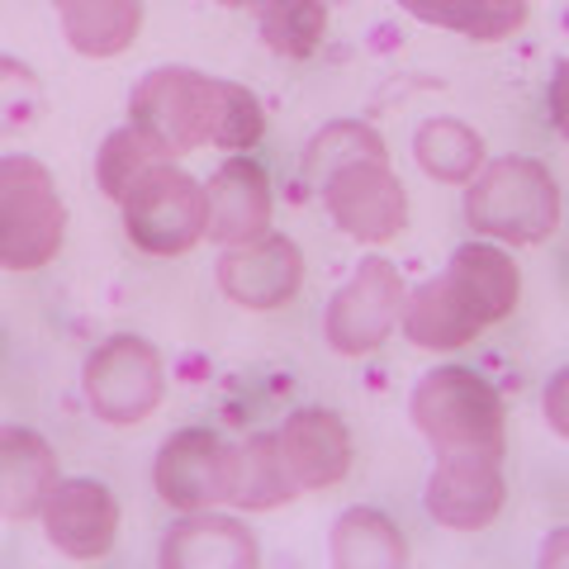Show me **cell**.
<instances>
[{
	"instance_id": "4",
	"label": "cell",
	"mask_w": 569,
	"mask_h": 569,
	"mask_svg": "<svg viewBox=\"0 0 569 569\" xmlns=\"http://www.w3.org/2000/svg\"><path fill=\"white\" fill-rule=\"evenodd\" d=\"M81 399L104 427L148 422L167 399L162 351L138 332H110L81 361Z\"/></svg>"
},
{
	"instance_id": "26",
	"label": "cell",
	"mask_w": 569,
	"mask_h": 569,
	"mask_svg": "<svg viewBox=\"0 0 569 569\" xmlns=\"http://www.w3.org/2000/svg\"><path fill=\"white\" fill-rule=\"evenodd\" d=\"M266 133L261 100L242 81L213 77V114H209V148L219 152H252Z\"/></svg>"
},
{
	"instance_id": "8",
	"label": "cell",
	"mask_w": 569,
	"mask_h": 569,
	"mask_svg": "<svg viewBox=\"0 0 569 569\" xmlns=\"http://www.w3.org/2000/svg\"><path fill=\"white\" fill-rule=\"evenodd\" d=\"M328 219L342 228L347 238L380 247L399 238L408 228V190L389 157H361V162L337 167L323 186H318Z\"/></svg>"
},
{
	"instance_id": "27",
	"label": "cell",
	"mask_w": 569,
	"mask_h": 569,
	"mask_svg": "<svg viewBox=\"0 0 569 569\" xmlns=\"http://www.w3.org/2000/svg\"><path fill=\"white\" fill-rule=\"evenodd\" d=\"M157 162H167V157L157 152L152 142L133 129V123H119L114 133H104L100 152H96V181H100V190L119 204L123 194H129V186L138 181V176H142V171H152Z\"/></svg>"
},
{
	"instance_id": "20",
	"label": "cell",
	"mask_w": 569,
	"mask_h": 569,
	"mask_svg": "<svg viewBox=\"0 0 569 569\" xmlns=\"http://www.w3.org/2000/svg\"><path fill=\"white\" fill-rule=\"evenodd\" d=\"M62 39L81 58H119L129 52L142 29V0H52Z\"/></svg>"
},
{
	"instance_id": "9",
	"label": "cell",
	"mask_w": 569,
	"mask_h": 569,
	"mask_svg": "<svg viewBox=\"0 0 569 569\" xmlns=\"http://www.w3.org/2000/svg\"><path fill=\"white\" fill-rule=\"evenodd\" d=\"M508 503L503 456L493 451H451L432 460L422 485L427 518L447 531H485Z\"/></svg>"
},
{
	"instance_id": "29",
	"label": "cell",
	"mask_w": 569,
	"mask_h": 569,
	"mask_svg": "<svg viewBox=\"0 0 569 569\" xmlns=\"http://www.w3.org/2000/svg\"><path fill=\"white\" fill-rule=\"evenodd\" d=\"M541 413H546L550 432L569 441V366H560L556 376L546 380V389H541Z\"/></svg>"
},
{
	"instance_id": "22",
	"label": "cell",
	"mask_w": 569,
	"mask_h": 569,
	"mask_svg": "<svg viewBox=\"0 0 569 569\" xmlns=\"http://www.w3.org/2000/svg\"><path fill=\"white\" fill-rule=\"evenodd\" d=\"M413 157L422 176H432L441 186H470L479 167L489 162V148H485V133L470 129L466 119L456 114H432L413 129Z\"/></svg>"
},
{
	"instance_id": "14",
	"label": "cell",
	"mask_w": 569,
	"mask_h": 569,
	"mask_svg": "<svg viewBox=\"0 0 569 569\" xmlns=\"http://www.w3.org/2000/svg\"><path fill=\"white\" fill-rule=\"evenodd\" d=\"M157 565L162 569H257L261 565V541L257 531L228 518V512H181L162 546H157Z\"/></svg>"
},
{
	"instance_id": "12",
	"label": "cell",
	"mask_w": 569,
	"mask_h": 569,
	"mask_svg": "<svg viewBox=\"0 0 569 569\" xmlns=\"http://www.w3.org/2000/svg\"><path fill=\"white\" fill-rule=\"evenodd\" d=\"M119 498L91 475H62L39 512L48 546L67 560H104L119 541Z\"/></svg>"
},
{
	"instance_id": "2",
	"label": "cell",
	"mask_w": 569,
	"mask_h": 569,
	"mask_svg": "<svg viewBox=\"0 0 569 569\" xmlns=\"http://www.w3.org/2000/svg\"><path fill=\"white\" fill-rule=\"evenodd\" d=\"M408 418L432 447V456L451 451H493L508 456V403L503 395L470 366H437L413 385Z\"/></svg>"
},
{
	"instance_id": "18",
	"label": "cell",
	"mask_w": 569,
	"mask_h": 569,
	"mask_svg": "<svg viewBox=\"0 0 569 569\" xmlns=\"http://www.w3.org/2000/svg\"><path fill=\"white\" fill-rule=\"evenodd\" d=\"M299 498V485L280 456L276 432H252L228 447V479H223V503L233 512H271L280 503Z\"/></svg>"
},
{
	"instance_id": "23",
	"label": "cell",
	"mask_w": 569,
	"mask_h": 569,
	"mask_svg": "<svg viewBox=\"0 0 569 569\" xmlns=\"http://www.w3.org/2000/svg\"><path fill=\"white\" fill-rule=\"evenodd\" d=\"M413 20L460 33L470 43H498L527 24V0H399Z\"/></svg>"
},
{
	"instance_id": "30",
	"label": "cell",
	"mask_w": 569,
	"mask_h": 569,
	"mask_svg": "<svg viewBox=\"0 0 569 569\" xmlns=\"http://www.w3.org/2000/svg\"><path fill=\"white\" fill-rule=\"evenodd\" d=\"M546 114L556 123V133L569 142V58H556L546 81Z\"/></svg>"
},
{
	"instance_id": "25",
	"label": "cell",
	"mask_w": 569,
	"mask_h": 569,
	"mask_svg": "<svg viewBox=\"0 0 569 569\" xmlns=\"http://www.w3.org/2000/svg\"><path fill=\"white\" fill-rule=\"evenodd\" d=\"M361 157H389L380 129L366 119H332L305 142V162L299 167H305V181L318 190L337 167L361 162Z\"/></svg>"
},
{
	"instance_id": "21",
	"label": "cell",
	"mask_w": 569,
	"mask_h": 569,
	"mask_svg": "<svg viewBox=\"0 0 569 569\" xmlns=\"http://www.w3.org/2000/svg\"><path fill=\"white\" fill-rule=\"evenodd\" d=\"M328 560L337 569H403L408 565V541L399 522L385 508L356 503L332 522L328 537Z\"/></svg>"
},
{
	"instance_id": "11",
	"label": "cell",
	"mask_w": 569,
	"mask_h": 569,
	"mask_svg": "<svg viewBox=\"0 0 569 569\" xmlns=\"http://www.w3.org/2000/svg\"><path fill=\"white\" fill-rule=\"evenodd\" d=\"M276 190L252 152H228L204 181V242L242 247L271 233Z\"/></svg>"
},
{
	"instance_id": "5",
	"label": "cell",
	"mask_w": 569,
	"mask_h": 569,
	"mask_svg": "<svg viewBox=\"0 0 569 569\" xmlns=\"http://www.w3.org/2000/svg\"><path fill=\"white\" fill-rule=\"evenodd\" d=\"M209 114H213V77L186 62L142 71L129 91V123L167 162H181L194 148H209Z\"/></svg>"
},
{
	"instance_id": "1",
	"label": "cell",
	"mask_w": 569,
	"mask_h": 569,
	"mask_svg": "<svg viewBox=\"0 0 569 569\" xmlns=\"http://www.w3.org/2000/svg\"><path fill=\"white\" fill-rule=\"evenodd\" d=\"M460 213L475 228V238L503 242V247H537L560 228V186L541 157H493L479 167L466 186Z\"/></svg>"
},
{
	"instance_id": "7",
	"label": "cell",
	"mask_w": 569,
	"mask_h": 569,
	"mask_svg": "<svg viewBox=\"0 0 569 569\" xmlns=\"http://www.w3.org/2000/svg\"><path fill=\"white\" fill-rule=\"evenodd\" d=\"M408 284L399 276V266L389 257H361L356 271L337 284V295L323 309V342L337 356H370L380 351L399 328Z\"/></svg>"
},
{
	"instance_id": "19",
	"label": "cell",
	"mask_w": 569,
	"mask_h": 569,
	"mask_svg": "<svg viewBox=\"0 0 569 569\" xmlns=\"http://www.w3.org/2000/svg\"><path fill=\"white\" fill-rule=\"evenodd\" d=\"M451 280L466 290V299L475 305V313L485 318V328L503 323V318H512V309H518L522 299V271L518 261H512V252L503 242H489V238H470L460 242L451 261H447Z\"/></svg>"
},
{
	"instance_id": "13",
	"label": "cell",
	"mask_w": 569,
	"mask_h": 569,
	"mask_svg": "<svg viewBox=\"0 0 569 569\" xmlns=\"http://www.w3.org/2000/svg\"><path fill=\"white\" fill-rule=\"evenodd\" d=\"M228 447L209 427H176L157 447L152 460V489L176 512H200L223 503V479H228Z\"/></svg>"
},
{
	"instance_id": "15",
	"label": "cell",
	"mask_w": 569,
	"mask_h": 569,
	"mask_svg": "<svg viewBox=\"0 0 569 569\" xmlns=\"http://www.w3.org/2000/svg\"><path fill=\"white\" fill-rule=\"evenodd\" d=\"M280 456L290 466L299 493H318L342 485L351 470V427L332 408H295L276 427Z\"/></svg>"
},
{
	"instance_id": "31",
	"label": "cell",
	"mask_w": 569,
	"mask_h": 569,
	"mask_svg": "<svg viewBox=\"0 0 569 569\" xmlns=\"http://www.w3.org/2000/svg\"><path fill=\"white\" fill-rule=\"evenodd\" d=\"M537 565L541 569H569V527H556L537 550Z\"/></svg>"
},
{
	"instance_id": "17",
	"label": "cell",
	"mask_w": 569,
	"mask_h": 569,
	"mask_svg": "<svg viewBox=\"0 0 569 569\" xmlns=\"http://www.w3.org/2000/svg\"><path fill=\"white\" fill-rule=\"evenodd\" d=\"M58 479V451L39 427L0 422V522H33Z\"/></svg>"
},
{
	"instance_id": "3",
	"label": "cell",
	"mask_w": 569,
	"mask_h": 569,
	"mask_svg": "<svg viewBox=\"0 0 569 569\" xmlns=\"http://www.w3.org/2000/svg\"><path fill=\"white\" fill-rule=\"evenodd\" d=\"M67 242V204L29 152L0 157V271H43Z\"/></svg>"
},
{
	"instance_id": "32",
	"label": "cell",
	"mask_w": 569,
	"mask_h": 569,
	"mask_svg": "<svg viewBox=\"0 0 569 569\" xmlns=\"http://www.w3.org/2000/svg\"><path fill=\"white\" fill-rule=\"evenodd\" d=\"M223 10H257V0H219Z\"/></svg>"
},
{
	"instance_id": "16",
	"label": "cell",
	"mask_w": 569,
	"mask_h": 569,
	"mask_svg": "<svg viewBox=\"0 0 569 569\" xmlns=\"http://www.w3.org/2000/svg\"><path fill=\"white\" fill-rule=\"evenodd\" d=\"M399 332L408 347L418 351H460L485 332V318L475 313L466 290L451 280V271L441 266L437 276L418 280L403 295V313H399Z\"/></svg>"
},
{
	"instance_id": "10",
	"label": "cell",
	"mask_w": 569,
	"mask_h": 569,
	"mask_svg": "<svg viewBox=\"0 0 569 569\" xmlns=\"http://www.w3.org/2000/svg\"><path fill=\"white\" fill-rule=\"evenodd\" d=\"M213 280L228 305H238L247 313H271L284 309L305 284V252L290 233H261L257 242L242 247H219L213 261Z\"/></svg>"
},
{
	"instance_id": "24",
	"label": "cell",
	"mask_w": 569,
	"mask_h": 569,
	"mask_svg": "<svg viewBox=\"0 0 569 569\" xmlns=\"http://www.w3.org/2000/svg\"><path fill=\"white\" fill-rule=\"evenodd\" d=\"M257 33L276 58L305 62L328 39L323 0H257Z\"/></svg>"
},
{
	"instance_id": "6",
	"label": "cell",
	"mask_w": 569,
	"mask_h": 569,
	"mask_svg": "<svg viewBox=\"0 0 569 569\" xmlns=\"http://www.w3.org/2000/svg\"><path fill=\"white\" fill-rule=\"evenodd\" d=\"M123 233L148 257H186L204 242V181H194L186 167L157 162L142 171L119 200Z\"/></svg>"
},
{
	"instance_id": "28",
	"label": "cell",
	"mask_w": 569,
	"mask_h": 569,
	"mask_svg": "<svg viewBox=\"0 0 569 569\" xmlns=\"http://www.w3.org/2000/svg\"><path fill=\"white\" fill-rule=\"evenodd\" d=\"M43 114V81L29 62L0 52V138L29 129Z\"/></svg>"
}]
</instances>
